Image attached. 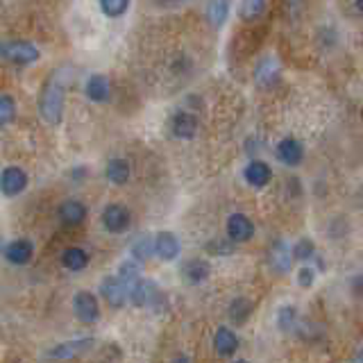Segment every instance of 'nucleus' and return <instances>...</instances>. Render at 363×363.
Instances as JSON below:
<instances>
[{
    "mask_svg": "<svg viewBox=\"0 0 363 363\" xmlns=\"http://www.w3.org/2000/svg\"><path fill=\"white\" fill-rule=\"evenodd\" d=\"M39 112H42V118L50 125H57L62 120V112H64V82L59 79H50L46 84L42 100H39Z\"/></svg>",
    "mask_w": 363,
    "mask_h": 363,
    "instance_id": "f257e3e1",
    "label": "nucleus"
},
{
    "mask_svg": "<svg viewBox=\"0 0 363 363\" xmlns=\"http://www.w3.org/2000/svg\"><path fill=\"white\" fill-rule=\"evenodd\" d=\"M0 57L7 59L12 64H34L39 59V50L37 46H32L30 42H18V39H12V42H3L0 44Z\"/></svg>",
    "mask_w": 363,
    "mask_h": 363,
    "instance_id": "f03ea898",
    "label": "nucleus"
},
{
    "mask_svg": "<svg viewBox=\"0 0 363 363\" xmlns=\"http://www.w3.org/2000/svg\"><path fill=\"white\" fill-rule=\"evenodd\" d=\"M103 225L112 234H123L132 225V216H129V209L123 205H107L103 211Z\"/></svg>",
    "mask_w": 363,
    "mask_h": 363,
    "instance_id": "7ed1b4c3",
    "label": "nucleus"
},
{
    "mask_svg": "<svg viewBox=\"0 0 363 363\" xmlns=\"http://www.w3.org/2000/svg\"><path fill=\"white\" fill-rule=\"evenodd\" d=\"M73 311L75 316L87 322V325H94L100 318V305H98V298L94 293H89V291H79L73 298Z\"/></svg>",
    "mask_w": 363,
    "mask_h": 363,
    "instance_id": "20e7f679",
    "label": "nucleus"
},
{
    "mask_svg": "<svg viewBox=\"0 0 363 363\" xmlns=\"http://www.w3.org/2000/svg\"><path fill=\"white\" fill-rule=\"evenodd\" d=\"M27 186V175L23 168L18 166H7L3 173H0V191L7 198H14L18 193H23Z\"/></svg>",
    "mask_w": 363,
    "mask_h": 363,
    "instance_id": "39448f33",
    "label": "nucleus"
},
{
    "mask_svg": "<svg viewBox=\"0 0 363 363\" xmlns=\"http://www.w3.org/2000/svg\"><path fill=\"white\" fill-rule=\"evenodd\" d=\"M227 236L234 243H246L255 236V223L246 214H231L227 218Z\"/></svg>",
    "mask_w": 363,
    "mask_h": 363,
    "instance_id": "423d86ee",
    "label": "nucleus"
},
{
    "mask_svg": "<svg viewBox=\"0 0 363 363\" xmlns=\"http://www.w3.org/2000/svg\"><path fill=\"white\" fill-rule=\"evenodd\" d=\"M94 348V338L91 336H84V338H73V340H66V343H59L53 350L48 352L50 359H73V357H79L84 355Z\"/></svg>",
    "mask_w": 363,
    "mask_h": 363,
    "instance_id": "0eeeda50",
    "label": "nucleus"
},
{
    "mask_svg": "<svg viewBox=\"0 0 363 363\" xmlns=\"http://www.w3.org/2000/svg\"><path fill=\"white\" fill-rule=\"evenodd\" d=\"M100 291H103V298L109 302L112 307H123L127 302V284L118 275H109L103 279V284H100Z\"/></svg>",
    "mask_w": 363,
    "mask_h": 363,
    "instance_id": "6e6552de",
    "label": "nucleus"
},
{
    "mask_svg": "<svg viewBox=\"0 0 363 363\" xmlns=\"http://www.w3.org/2000/svg\"><path fill=\"white\" fill-rule=\"evenodd\" d=\"M127 300L132 302L134 307H146L150 302L157 300V286L155 281H148V279H136L134 284L127 286Z\"/></svg>",
    "mask_w": 363,
    "mask_h": 363,
    "instance_id": "1a4fd4ad",
    "label": "nucleus"
},
{
    "mask_svg": "<svg viewBox=\"0 0 363 363\" xmlns=\"http://www.w3.org/2000/svg\"><path fill=\"white\" fill-rule=\"evenodd\" d=\"M302 157H305V148H302V144H300L298 139L286 136V139H281L279 144H277V159L281 161V164L300 166Z\"/></svg>",
    "mask_w": 363,
    "mask_h": 363,
    "instance_id": "9d476101",
    "label": "nucleus"
},
{
    "mask_svg": "<svg viewBox=\"0 0 363 363\" xmlns=\"http://www.w3.org/2000/svg\"><path fill=\"white\" fill-rule=\"evenodd\" d=\"M32 252H34L32 241H27V238H16V241H12V243L5 246L3 255H5V259L9 261V264L23 266V264H27L30 259H32Z\"/></svg>",
    "mask_w": 363,
    "mask_h": 363,
    "instance_id": "9b49d317",
    "label": "nucleus"
},
{
    "mask_svg": "<svg viewBox=\"0 0 363 363\" xmlns=\"http://www.w3.org/2000/svg\"><path fill=\"white\" fill-rule=\"evenodd\" d=\"M155 255L161 261H175L179 257V238L173 231H159L155 236Z\"/></svg>",
    "mask_w": 363,
    "mask_h": 363,
    "instance_id": "f8f14e48",
    "label": "nucleus"
},
{
    "mask_svg": "<svg viewBox=\"0 0 363 363\" xmlns=\"http://www.w3.org/2000/svg\"><path fill=\"white\" fill-rule=\"evenodd\" d=\"M243 177L250 186H255V189H264L268 182L272 179V168L266 164V161H261V159H252L250 164L246 166L243 170Z\"/></svg>",
    "mask_w": 363,
    "mask_h": 363,
    "instance_id": "ddd939ff",
    "label": "nucleus"
},
{
    "mask_svg": "<svg viewBox=\"0 0 363 363\" xmlns=\"http://www.w3.org/2000/svg\"><path fill=\"white\" fill-rule=\"evenodd\" d=\"M170 132L177 139H193L198 132V118L189 112H177L170 118Z\"/></svg>",
    "mask_w": 363,
    "mask_h": 363,
    "instance_id": "4468645a",
    "label": "nucleus"
},
{
    "mask_svg": "<svg viewBox=\"0 0 363 363\" xmlns=\"http://www.w3.org/2000/svg\"><path fill=\"white\" fill-rule=\"evenodd\" d=\"M214 350L218 357H234L238 350V338L229 327H218L214 336Z\"/></svg>",
    "mask_w": 363,
    "mask_h": 363,
    "instance_id": "2eb2a0df",
    "label": "nucleus"
},
{
    "mask_svg": "<svg viewBox=\"0 0 363 363\" xmlns=\"http://www.w3.org/2000/svg\"><path fill=\"white\" fill-rule=\"evenodd\" d=\"M211 275V266L207 264L205 259H191L184 264V268H182V277H184L189 284H203V281Z\"/></svg>",
    "mask_w": 363,
    "mask_h": 363,
    "instance_id": "dca6fc26",
    "label": "nucleus"
},
{
    "mask_svg": "<svg viewBox=\"0 0 363 363\" xmlns=\"http://www.w3.org/2000/svg\"><path fill=\"white\" fill-rule=\"evenodd\" d=\"M59 218H62L64 225H79L87 218V207L79 200H66L59 207Z\"/></svg>",
    "mask_w": 363,
    "mask_h": 363,
    "instance_id": "f3484780",
    "label": "nucleus"
},
{
    "mask_svg": "<svg viewBox=\"0 0 363 363\" xmlns=\"http://www.w3.org/2000/svg\"><path fill=\"white\" fill-rule=\"evenodd\" d=\"M87 96L94 103H105L109 100V79L105 75H91L87 82Z\"/></svg>",
    "mask_w": 363,
    "mask_h": 363,
    "instance_id": "a211bd4d",
    "label": "nucleus"
},
{
    "mask_svg": "<svg viewBox=\"0 0 363 363\" xmlns=\"http://www.w3.org/2000/svg\"><path fill=\"white\" fill-rule=\"evenodd\" d=\"M62 264L66 270H73V272H79L89 266V255L87 250L82 248H68L64 255H62Z\"/></svg>",
    "mask_w": 363,
    "mask_h": 363,
    "instance_id": "6ab92c4d",
    "label": "nucleus"
},
{
    "mask_svg": "<svg viewBox=\"0 0 363 363\" xmlns=\"http://www.w3.org/2000/svg\"><path fill=\"white\" fill-rule=\"evenodd\" d=\"M107 179L112 182V184H125V182L129 179V164L125 159H112L107 164V170H105Z\"/></svg>",
    "mask_w": 363,
    "mask_h": 363,
    "instance_id": "aec40b11",
    "label": "nucleus"
},
{
    "mask_svg": "<svg viewBox=\"0 0 363 363\" xmlns=\"http://www.w3.org/2000/svg\"><path fill=\"white\" fill-rule=\"evenodd\" d=\"M227 14H229V0H209L207 16L216 27H220L227 21Z\"/></svg>",
    "mask_w": 363,
    "mask_h": 363,
    "instance_id": "412c9836",
    "label": "nucleus"
},
{
    "mask_svg": "<svg viewBox=\"0 0 363 363\" xmlns=\"http://www.w3.org/2000/svg\"><path fill=\"white\" fill-rule=\"evenodd\" d=\"M155 255V238L153 236H139L132 246V257L136 261H148Z\"/></svg>",
    "mask_w": 363,
    "mask_h": 363,
    "instance_id": "4be33fe9",
    "label": "nucleus"
},
{
    "mask_svg": "<svg viewBox=\"0 0 363 363\" xmlns=\"http://www.w3.org/2000/svg\"><path fill=\"white\" fill-rule=\"evenodd\" d=\"M250 311H252L250 300L238 298L229 305V318H231V322H236V325H243V322L248 320V316H250Z\"/></svg>",
    "mask_w": 363,
    "mask_h": 363,
    "instance_id": "5701e85b",
    "label": "nucleus"
},
{
    "mask_svg": "<svg viewBox=\"0 0 363 363\" xmlns=\"http://www.w3.org/2000/svg\"><path fill=\"white\" fill-rule=\"evenodd\" d=\"M272 259V266H275L277 270H288L291 268V259H293V255H291V252L286 250V246L284 243H275V248H272V255H270Z\"/></svg>",
    "mask_w": 363,
    "mask_h": 363,
    "instance_id": "b1692460",
    "label": "nucleus"
},
{
    "mask_svg": "<svg viewBox=\"0 0 363 363\" xmlns=\"http://www.w3.org/2000/svg\"><path fill=\"white\" fill-rule=\"evenodd\" d=\"M266 3H268V0H243V3H241V16H243L246 21L259 18L261 14L266 12Z\"/></svg>",
    "mask_w": 363,
    "mask_h": 363,
    "instance_id": "393cba45",
    "label": "nucleus"
},
{
    "mask_svg": "<svg viewBox=\"0 0 363 363\" xmlns=\"http://www.w3.org/2000/svg\"><path fill=\"white\" fill-rule=\"evenodd\" d=\"M291 255H293L295 261H302V264H305V261H309L311 257L316 255L314 241H311V238H300L298 243H295V248L291 250Z\"/></svg>",
    "mask_w": 363,
    "mask_h": 363,
    "instance_id": "a878e982",
    "label": "nucleus"
},
{
    "mask_svg": "<svg viewBox=\"0 0 363 363\" xmlns=\"http://www.w3.org/2000/svg\"><path fill=\"white\" fill-rule=\"evenodd\" d=\"M129 7V0H100V9L103 14H107L109 18H116V16H123Z\"/></svg>",
    "mask_w": 363,
    "mask_h": 363,
    "instance_id": "bb28decb",
    "label": "nucleus"
},
{
    "mask_svg": "<svg viewBox=\"0 0 363 363\" xmlns=\"http://www.w3.org/2000/svg\"><path fill=\"white\" fill-rule=\"evenodd\" d=\"M277 325L281 331H291L293 325H298V311L295 307H281L277 314Z\"/></svg>",
    "mask_w": 363,
    "mask_h": 363,
    "instance_id": "cd10ccee",
    "label": "nucleus"
},
{
    "mask_svg": "<svg viewBox=\"0 0 363 363\" xmlns=\"http://www.w3.org/2000/svg\"><path fill=\"white\" fill-rule=\"evenodd\" d=\"M16 114V105L9 96H0V127L9 125L14 120Z\"/></svg>",
    "mask_w": 363,
    "mask_h": 363,
    "instance_id": "c85d7f7f",
    "label": "nucleus"
},
{
    "mask_svg": "<svg viewBox=\"0 0 363 363\" xmlns=\"http://www.w3.org/2000/svg\"><path fill=\"white\" fill-rule=\"evenodd\" d=\"M118 277L123 279L127 286H129V284H134V281L141 277V275H139V266H136V264H132V261H125V264L120 266V270H118Z\"/></svg>",
    "mask_w": 363,
    "mask_h": 363,
    "instance_id": "c756f323",
    "label": "nucleus"
},
{
    "mask_svg": "<svg viewBox=\"0 0 363 363\" xmlns=\"http://www.w3.org/2000/svg\"><path fill=\"white\" fill-rule=\"evenodd\" d=\"M298 281H300V286H305V288H311V286H314V281H316V272H314V268L302 266V268L298 270Z\"/></svg>",
    "mask_w": 363,
    "mask_h": 363,
    "instance_id": "7c9ffc66",
    "label": "nucleus"
},
{
    "mask_svg": "<svg viewBox=\"0 0 363 363\" xmlns=\"http://www.w3.org/2000/svg\"><path fill=\"white\" fill-rule=\"evenodd\" d=\"M207 250L214 252V255H229L231 246L225 243V241H211V243H207Z\"/></svg>",
    "mask_w": 363,
    "mask_h": 363,
    "instance_id": "2f4dec72",
    "label": "nucleus"
},
{
    "mask_svg": "<svg viewBox=\"0 0 363 363\" xmlns=\"http://www.w3.org/2000/svg\"><path fill=\"white\" fill-rule=\"evenodd\" d=\"M352 363H363V350L357 352V357H355V361H352Z\"/></svg>",
    "mask_w": 363,
    "mask_h": 363,
    "instance_id": "473e14b6",
    "label": "nucleus"
},
{
    "mask_svg": "<svg viewBox=\"0 0 363 363\" xmlns=\"http://www.w3.org/2000/svg\"><path fill=\"white\" fill-rule=\"evenodd\" d=\"M175 363H189V359L186 357H177V361Z\"/></svg>",
    "mask_w": 363,
    "mask_h": 363,
    "instance_id": "72a5a7b5",
    "label": "nucleus"
},
{
    "mask_svg": "<svg viewBox=\"0 0 363 363\" xmlns=\"http://www.w3.org/2000/svg\"><path fill=\"white\" fill-rule=\"evenodd\" d=\"M357 7L361 9V12H363V0H357Z\"/></svg>",
    "mask_w": 363,
    "mask_h": 363,
    "instance_id": "f704fd0d",
    "label": "nucleus"
},
{
    "mask_svg": "<svg viewBox=\"0 0 363 363\" xmlns=\"http://www.w3.org/2000/svg\"><path fill=\"white\" fill-rule=\"evenodd\" d=\"M3 250H5V246H3V238H0V255H3Z\"/></svg>",
    "mask_w": 363,
    "mask_h": 363,
    "instance_id": "c9c22d12",
    "label": "nucleus"
},
{
    "mask_svg": "<svg viewBox=\"0 0 363 363\" xmlns=\"http://www.w3.org/2000/svg\"><path fill=\"white\" fill-rule=\"evenodd\" d=\"M234 363H248V361H234Z\"/></svg>",
    "mask_w": 363,
    "mask_h": 363,
    "instance_id": "e433bc0d",
    "label": "nucleus"
},
{
    "mask_svg": "<svg viewBox=\"0 0 363 363\" xmlns=\"http://www.w3.org/2000/svg\"><path fill=\"white\" fill-rule=\"evenodd\" d=\"M361 120H363V107H361Z\"/></svg>",
    "mask_w": 363,
    "mask_h": 363,
    "instance_id": "4c0bfd02",
    "label": "nucleus"
},
{
    "mask_svg": "<svg viewBox=\"0 0 363 363\" xmlns=\"http://www.w3.org/2000/svg\"><path fill=\"white\" fill-rule=\"evenodd\" d=\"M0 331H3V329H0Z\"/></svg>",
    "mask_w": 363,
    "mask_h": 363,
    "instance_id": "58836bf2",
    "label": "nucleus"
}]
</instances>
